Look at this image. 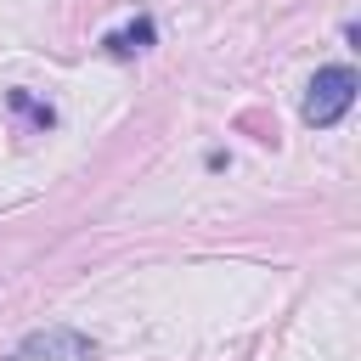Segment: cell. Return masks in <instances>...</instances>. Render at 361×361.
I'll use <instances>...</instances> for the list:
<instances>
[{
	"label": "cell",
	"mask_w": 361,
	"mask_h": 361,
	"mask_svg": "<svg viewBox=\"0 0 361 361\" xmlns=\"http://www.w3.org/2000/svg\"><path fill=\"white\" fill-rule=\"evenodd\" d=\"M355 90H361L355 68H344V62H333V68H316V79H310V90H305V124H316V130L338 124V118L350 113Z\"/></svg>",
	"instance_id": "cell-1"
},
{
	"label": "cell",
	"mask_w": 361,
	"mask_h": 361,
	"mask_svg": "<svg viewBox=\"0 0 361 361\" xmlns=\"http://www.w3.org/2000/svg\"><path fill=\"white\" fill-rule=\"evenodd\" d=\"M11 361H96V344L79 327H39L17 344Z\"/></svg>",
	"instance_id": "cell-2"
},
{
	"label": "cell",
	"mask_w": 361,
	"mask_h": 361,
	"mask_svg": "<svg viewBox=\"0 0 361 361\" xmlns=\"http://www.w3.org/2000/svg\"><path fill=\"white\" fill-rule=\"evenodd\" d=\"M158 39V28H152V17H135V23H124V28H113L102 45L113 51V56H135V51H147Z\"/></svg>",
	"instance_id": "cell-3"
},
{
	"label": "cell",
	"mask_w": 361,
	"mask_h": 361,
	"mask_svg": "<svg viewBox=\"0 0 361 361\" xmlns=\"http://www.w3.org/2000/svg\"><path fill=\"white\" fill-rule=\"evenodd\" d=\"M6 107H11V113H23V118H28L34 130H51V124H56V113H51V102H34L28 90H6Z\"/></svg>",
	"instance_id": "cell-4"
}]
</instances>
